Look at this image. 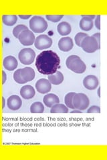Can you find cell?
<instances>
[{
    "label": "cell",
    "mask_w": 107,
    "mask_h": 160,
    "mask_svg": "<svg viewBox=\"0 0 107 160\" xmlns=\"http://www.w3.org/2000/svg\"><path fill=\"white\" fill-rule=\"evenodd\" d=\"M44 103L48 108H52L54 105L60 103L59 98L56 94L48 93L44 97Z\"/></svg>",
    "instance_id": "2e32d148"
},
{
    "label": "cell",
    "mask_w": 107,
    "mask_h": 160,
    "mask_svg": "<svg viewBox=\"0 0 107 160\" xmlns=\"http://www.w3.org/2000/svg\"><path fill=\"white\" fill-rule=\"evenodd\" d=\"M89 99L86 94L83 93H76L73 98V105L75 109L85 110L89 106Z\"/></svg>",
    "instance_id": "5b68a950"
},
{
    "label": "cell",
    "mask_w": 107,
    "mask_h": 160,
    "mask_svg": "<svg viewBox=\"0 0 107 160\" xmlns=\"http://www.w3.org/2000/svg\"><path fill=\"white\" fill-rule=\"evenodd\" d=\"M28 29V27H26L25 26V25H22V24H20V25H18L16 27H15L13 29V34L15 38H18L19 36L20 35L22 32H24V30H26Z\"/></svg>",
    "instance_id": "cb8c5ba5"
},
{
    "label": "cell",
    "mask_w": 107,
    "mask_h": 160,
    "mask_svg": "<svg viewBox=\"0 0 107 160\" xmlns=\"http://www.w3.org/2000/svg\"><path fill=\"white\" fill-rule=\"evenodd\" d=\"M87 113H100V108L99 106H93L87 110Z\"/></svg>",
    "instance_id": "83f0119b"
},
{
    "label": "cell",
    "mask_w": 107,
    "mask_h": 160,
    "mask_svg": "<svg viewBox=\"0 0 107 160\" xmlns=\"http://www.w3.org/2000/svg\"><path fill=\"white\" fill-rule=\"evenodd\" d=\"M52 86H51V83L47 79L42 78L38 80L37 82L35 83V89L37 91L40 93H47L50 92Z\"/></svg>",
    "instance_id": "9c48e42d"
},
{
    "label": "cell",
    "mask_w": 107,
    "mask_h": 160,
    "mask_svg": "<svg viewBox=\"0 0 107 160\" xmlns=\"http://www.w3.org/2000/svg\"><path fill=\"white\" fill-rule=\"evenodd\" d=\"M68 112V107L64 104L57 103L51 108L50 113H66Z\"/></svg>",
    "instance_id": "44dd1931"
},
{
    "label": "cell",
    "mask_w": 107,
    "mask_h": 160,
    "mask_svg": "<svg viewBox=\"0 0 107 160\" xmlns=\"http://www.w3.org/2000/svg\"><path fill=\"white\" fill-rule=\"evenodd\" d=\"M99 79L95 76L93 75H89V76L84 78L83 80V85L85 88L88 90H94L99 86Z\"/></svg>",
    "instance_id": "30bf717a"
},
{
    "label": "cell",
    "mask_w": 107,
    "mask_h": 160,
    "mask_svg": "<svg viewBox=\"0 0 107 160\" xmlns=\"http://www.w3.org/2000/svg\"><path fill=\"white\" fill-rule=\"evenodd\" d=\"M82 16L83 18V17H86V18H90V19H94V18H95V17H96V16L95 15H82Z\"/></svg>",
    "instance_id": "d6a6232c"
},
{
    "label": "cell",
    "mask_w": 107,
    "mask_h": 160,
    "mask_svg": "<svg viewBox=\"0 0 107 160\" xmlns=\"http://www.w3.org/2000/svg\"><path fill=\"white\" fill-rule=\"evenodd\" d=\"M58 46L61 51L67 52L72 49L74 43L72 38L70 37H64L59 40Z\"/></svg>",
    "instance_id": "8fae6325"
},
{
    "label": "cell",
    "mask_w": 107,
    "mask_h": 160,
    "mask_svg": "<svg viewBox=\"0 0 107 160\" xmlns=\"http://www.w3.org/2000/svg\"><path fill=\"white\" fill-rule=\"evenodd\" d=\"M75 95H76V93L74 92H70L66 95V96L64 98V102H65L66 106L68 108L72 109H75L73 105V98Z\"/></svg>",
    "instance_id": "603a6c76"
},
{
    "label": "cell",
    "mask_w": 107,
    "mask_h": 160,
    "mask_svg": "<svg viewBox=\"0 0 107 160\" xmlns=\"http://www.w3.org/2000/svg\"><path fill=\"white\" fill-rule=\"evenodd\" d=\"M21 19H29V18H31L32 15H19L18 16Z\"/></svg>",
    "instance_id": "1f68e13d"
},
{
    "label": "cell",
    "mask_w": 107,
    "mask_h": 160,
    "mask_svg": "<svg viewBox=\"0 0 107 160\" xmlns=\"http://www.w3.org/2000/svg\"><path fill=\"white\" fill-rule=\"evenodd\" d=\"M4 108H5V99H4V98L3 97V98H2V109H3Z\"/></svg>",
    "instance_id": "836d02e7"
},
{
    "label": "cell",
    "mask_w": 107,
    "mask_h": 160,
    "mask_svg": "<svg viewBox=\"0 0 107 160\" xmlns=\"http://www.w3.org/2000/svg\"><path fill=\"white\" fill-rule=\"evenodd\" d=\"M98 96L99 98H100V87L98 89Z\"/></svg>",
    "instance_id": "d590c367"
},
{
    "label": "cell",
    "mask_w": 107,
    "mask_h": 160,
    "mask_svg": "<svg viewBox=\"0 0 107 160\" xmlns=\"http://www.w3.org/2000/svg\"><path fill=\"white\" fill-rule=\"evenodd\" d=\"M52 45V39L47 35H40L35 38L34 46L38 49L43 50L48 49Z\"/></svg>",
    "instance_id": "52a82bcc"
},
{
    "label": "cell",
    "mask_w": 107,
    "mask_h": 160,
    "mask_svg": "<svg viewBox=\"0 0 107 160\" xmlns=\"http://www.w3.org/2000/svg\"><path fill=\"white\" fill-rule=\"evenodd\" d=\"M79 25L81 29L85 32H88L93 29L94 23L92 19L83 17L82 19H81Z\"/></svg>",
    "instance_id": "ac0fdd59"
},
{
    "label": "cell",
    "mask_w": 107,
    "mask_h": 160,
    "mask_svg": "<svg viewBox=\"0 0 107 160\" xmlns=\"http://www.w3.org/2000/svg\"><path fill=\"white\" fill-rule=\"evenodd\" d=\"M21 76L24 83L32 81L35 78V72L33 68L27 67L21 69Z\"/></svg>",
    "instance_id": "5bb4252c"
},
{
    "label": "cell",
    "mask_w": 107,
    "mask_h": 160,
    "mask_svg": "<svg viewBox=\"0 0 107 160\" xmlns=\"http://www.w3.org/2000/svg\"><path fill=\"white\" fill-rule=\"evenodd\" d=\"M95 26L99 30L100 29V16L99 15L97 16L95 20Z\"/></svg>",
    "instance_id": "f1b7e54d"
},
{
    "label": "cell",
    "mask_w": 107,
    "mask_h": 160,
    "mask_svg": "<svg viewBox=\"0 0 107 160\" xmlns=\"http://www.w3.org/2000/svg\"><path fill=\"white\" fill-rule=\"evenodd\" d=\"M18 39L20 43L25 46H32L35 41V38L33 32L30 31L29 29L24 30V32L20 33Z\"/></svg>",
    "instance_id": "ba28073f"
},
{
    "label": "cell",
    "mask_w": 107,
    "mask_h": 160,
    "mask_svg": "<svg viewBox=\"0 0 107 160\" xmlns=\"http://www.w3.org/2000/svg\"><path fill=\"white\" fill-rule=\"evenodd\" d=\"M48 79L54 85H59L64 81V76L60 72H56L55 73L48 76Z\"/></svg>",
    "instance_id": "d6986e66"
},
{
    "label": "cell",
    "mask_w": 107,
    "mask_h": 160,
    "mask_svg": "<svg viewBox=\"0 0 107 160\" xmlns=\"http://www.w3.org/2000/svg\"><path fill=\"white\" fill-rule=\"evenodd\" d=\"M35 58V53L31 48H25L19 52L18 58L24 65L32 64Z\"/></svg>",
    "instance_id": "8992f818"
},
{
    "label": "cell",
    "mask_w": 107,
    "mask_h": 160,
    "mask_svg": "<svg viewBox=\"0 0 107 160\" xmlns=\"http://www.w3.org/2000/svg\"><path fill=\"white\" fill-rule=\"evenodd\" d=\"M66 65L70 70L76 73H83L86 69L84 62L79 56L76 55H72L68 57L66 59Z\"/></svg>",
    "instance_id": "7a4b0ae2"
},
{
    "label": "cell",
    "mask_w": 107,
    "mask_h": 160,
    "mask_svg": "<svg viewBox=\"0 0 107 160\" xmlns=\"http://www.w3.org/2000/svg\"><path fill=\"white\" fill-rule=\"evenodd\" d=\"M7 105L9 109L16 111V110L19 109L22 107V101L19 96H16V95H13V96H10L8 99Z\"/></svg>",
    "instance_id": "7c38bea8"
},
{
    "label": "cell",
    "mask_w": 107,
    "mask_h": 160,
    "mask_svg": "<svg viewBox=\"0 0 107 160\" xmlns=\"http://www.w3.org/2000/svg\"><path fill=\"white\" fill-rule=\"evenodd\" d=\"M57 30L60 35L65 36H68V34L70 33L71 31H72V28H71L70 23L68 22H62L58 25Z\"/></svg>",
    "instance_id": "e0dca14e"
},
{
    "label": "cell",
    "mask_w": 107,
    "mask_h": 160,
    "mask_svg": "<svg viewBox=\"0 0 107 160\" xmlns=\"http://www.w3.org/2000/svg\"><path fill=\"white\" fill-rule=\"evenodd\" d=\"M80 47L86 53H94L100 48V45L96 39L93 36L86 37L81 43Z\"/></svg>",
    "instance_id": "277c9868"
},
{
    "label": "cell",
    "mask_w": 107,
    "mask_h": 160,
    "mask_svg": "<svg viewBox=\"0 0 107 160\" xmlns=\"http://www.w3.org/2000/svg\"><path fill=\"white\" fill-rule=\"evenodd\" d=\"M3 66L8 71H13L18 66L16 58L12 56H8L3 59Z\"/></svg>",
    "instance_id": "4fadbf2b"
},
{
    "label": "cell",
    "mask_w": 107,
    "mask_h": 160,
    "mask_svg": "<svg viewBox=\"0 0 107 160\" xmlns=\"http://www.w3.org/2000/svg\"><path fill=\"white\" fill-rule=\"evenodd\" d=\"M44 111V106L41 102H34L30 107V112L33 113H42Z\"/></svg>",
    "instance_id": "7402d4cb"
},
{
    "label": "cell",
    "mask_w": 107,
    "mask_h": 160,
    "mask_svg": "<svg viewBox=\"0 0 107 160\" xmlns=\"http://www.w3.org/2000/svg\"><path fill=\"white\" fill-rule=\"evenodd\" d=\"M88 35L85 33H82V32H80L78 33L76 35L75 37H74V40H75V43L78 46L80 47L81 46V43H82L83 40L86 38L87 37Z\"/></svg>",
    "instance_id": "d4e9b609"
},
{
    "label": "cell",
    "mask_w": 107,
    "mask_h": 160,
    "mask_svg": "<svg viewBox=\"0 0 107 160\" xmlns=\"http://www.w3.org/2000/svg\"><path fill=\"white\" fill-rule=\"evenodd\" d=\"M70 113H82V112H81L80 110H78V109H77V110H74V111L71 112Z\"/></svg>",
    "instance_id": "e575fe53"
},
{
    "label": "cell",
    "mask_w": 107,
    "mask_h": 160,
    "mask_svg": "<svg viewBox=\"0 0 107 160\" xmlns=\"http://www.w3.org/2000/svg\"><path fill=\"white\" fill-rule=\"evenodd\" d=\"M29 28L35 33L44 32L48 28V23L41 16H35L29 20Z\"/></svg>",
    "instance_id": "3957f363"
},
{
    "label": "cell",
    "mask_w": 107,
    "mask_h": 160,
    "mask_svg": "<svg viewBox=\"0 0 107 160\" xmlns=\"http://www.w3.org/2000/svg\"><path fill=\"white\" fill-rule=\"evenodd\" d=\"M60 59L56 53L46 50L40 53L35 60V67L43 75H52L57 72L60 67Z\"/></svg>",
    "instance_id": "6da1fadb"
},
{
    "label": "cell",
    "mask_w": 107,
    "mask_h": 160,
    "mask_svg": "<svg viewBox=\"0 0 107 160\" xmlns=\"http://www.w3.org/2000/svg\"><path fill=\"white\" fill-rule=\"evenodd\" d=\"M35 89L32 86H30V85L24 86L21 88V89H20V95H21V96L24 99H25L33 98L35 96Z\"/></svg>",
    "instance_id": "9a60e30c"
},
{
    "label": "cell",
    "mask_w": 107,
    "mask_h": 160,
    "mask_svg": "<svg viewBox=\"0 0 107 160\" xmlns=\"http://www.w3.org/2000/svg\"><path fill=\"white\" fill-rule=\"evenodd\" d=\"M7 79V75L4 71H2V84H4L5 82H6Z\"/></svg>",
    "instance_id": "4dcf8cb0"
},
{
    "label": "cell",
    "mask_w": 107,
    "mask_h": 160,
    "mask_svg": "<svg viewBox=\"0 0 107 160\" xmlns=\"http://www.w3.org/2000/svg\"><path fill=\"white\" fill-rule=\"evenodd\" d=\"M93 36L96 39V40H97V41H98L99 45H100V33H94Z\"/></svg>",
    "instance_id": "f546056e"
},
{
    "label": "cell",
    "mask_w": 107,
    "mask_h": 160,
    "mask_svg": "<svg viewBox=\"0 0 107 160\" xmlns=\"http://www.w3.org/2000/svg\"><path fill=\"white\" fill-rule=\"evenodd\" d=\"M18 16L16 15H3L2 21L4 24L8 26H13L17 22Z\"/></svg>",
    "instance_id": "ffe728a7"
},
{
    "label": "cell",
    "mask_w": 107,
    "mask_h": 160,
    "mask_svg": "<svg viewBox=\"0 0 107 160\" xmlns=\"http://www.w3.org/2000/svg\"><path fill=\"white\" fill-rule=\"evenodd\" d=\"M64 17V15H46L45 18L52 22H58Z\"/></svg>",
    "instance_id": "4316f807"
},
{
    "label": "cell",
    "mask_w": 107,
    "mask_h": 160,
    "mask_svg": "<svg viewBox=\"0 0 107 160\" xmlns=\"http://www.w3.org/2000/svg\"><path fill=\"white\" fill-rule=\"evenodd\" d=\"M13 79L15 80V82L18 83H20V84L25 83L22 78V76H21V69H17L16 71L14 72Z\"/></svg>",
    "instance_id": "484cf974"
}]
</instances>
